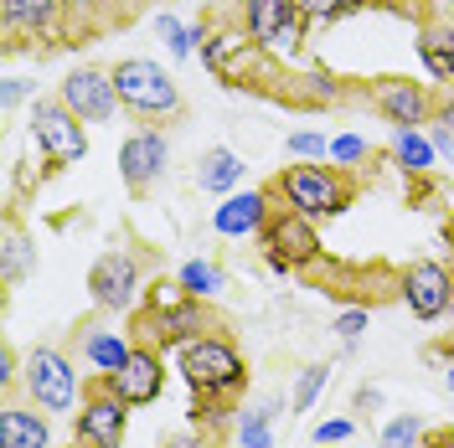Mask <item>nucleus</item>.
Masks as SVG:
<instances>
[{"label": "nucleus", "instance_id": "obj_11", "mask_svg": "<svg viewBox=\"0 0 454 448\" xmlns=\"http://www.w3.org/2000/svg\"><path fill=\"white\" fill-rule=\"evenodd\" d=\"M166 170H170V140L160 129L140 124L135 135H124V144H119V181H124L129 197H150L166 181Z\"/></svg>", "mask_w": 454, "mask_h": 448}, {"label": "nucleus", "instance_id": "obj_9", "mask_svg": "<svg viewBox=\"0 0 454 448\" xmlns=\"http://www.w3.org/2000/svg\"><path fill=\"white\" fill-rule=\"evenodd\" d=\"M243 31H248L274 62H289V57L305 52L310 21L300 16L294 0H243Z\"/></svg>", "mask_w": 454, "mask_h": 448}, {"label": "nucleus", "instance_id": "obj_27", "mask_svg": "<svg viewBox=\"0 0 454 448\" xmlns=\"http://www.w3.org/2000/svg\"><path fill=\"white\" fill-rule=\"evenodd\" d=\"M284 413L279 397H269V402H258V407H238V422H232V433H238V444L243 448H274V418Z\"/></svg>", "mask_w": 454, "mask_h": 448}, {"label": "nucleus", "instance_id": "obj_8", "mask_svg": "<svg viewBox=\"0 0 454 448\" xmlns=\"http://www.w3.org/2000/svg\"><path fill=\"white\" fill-rule=\"evenodd\" d=\"M21 382H27L31 407H42V413H52V418H62V413L78 407V366H73L67 351H57V345H31Z\"/></svg>", "mask_w": 454, "mask_h": 448}, {"label": "nucleus", "instance_id": "obj_45", "mask_svg": "<svg viewBox=\"0 0 454 448\" xmlns=\"http://www.w3.org/2000/svg\"><path fill=\"white\" fill-rule=\"evenodd\" d=\"M450 5H454V0H450Z\"/></svg>", "mask_w": 454, "mask_h": 448}, {"label": "nucleus", "instance_id": "obj_35", "mask_svg": "<svg viewBox=\"0 0 454 448\" xmlns=\"http://www.w3.org/2000/svg\"><path fill=\"white\" fill-rule=\"evenodd\" d=\"M284 150H289L294 160H331V140H325L320 129H294V135L284 140Z\"/></svg>", "mask_w": 454, "mask_h": 448}, {"label": "nucleus", "instance_id": "obj_18", "mask_svg": "<svg viewBox=\"0 0 454 448\" xmlns=\"http://www.w3.org/2000/svg\"><path fill=\"white\" fill-rule=\"evenodd\" d=\"M52 413L27 407V402H5L0 407V448H52Z\"/></svg>", "mask_w": 454, "mask_h": 448}, {"label": "nucleus", "instance_id": "obj_40", "mask_svg": "<svg viewBox=\"0 0 454 448\" xmlns=\"http://www.w3.org/2000/svg\"><path fill=\"white\" fill-rule=\"evenodd\" d=\"M166 448H207V433H201V428H186V433L166 438Z\"/></svg>", "mask_w": 454, "mask_h": 448}, {"label": "nucleus", "instance_id": "obj_17", "mask_svg": "<svg viewBox=\"0 0 454 448\" xmlns=\"http://www.w3.org/2000/svg\"><path fill=\"white\" fill-rule=\"evenodd\" d=\"M104 382H109L129 407H150V402H160V392H166V351H155V345L135 340L129 361L119 366L114 376H104Z\"/></svg>", "mask_w": 454, "mask_h": 448}, {"label": "nucleus", "instance_id": "obj_22", "mask_svg": "<svg viewBox=\"0 0 454 448\" xmlns=\"http://www.w3.org/2000/svg\"><path fill=\"white\" fill-rule=\"evenodd\" d=\"M419 62L434 83H454V27L450 21H424L419 27Z\"/></svg>", "mask_w": 454, "mask_h": 448}, {"label": "nucleus", "instance_id": "obj_32", "mask_svg": "<svg viewBox=\"0 0 454 448\" xmlns=\"http://www.w3.org/2000/svg\"><path fill=\"white\" fill-rule=\"evenodd\" d=\"M377 160V150L367 144V135H336L331 140V166H340V170H362V166H372Z\"/></svg>", "mask_w": 454, "mask_h": 448}, {"label": "nucleus", "instance_id": "obj_26", "mask_svg": "<svg viewBox=\"0 0 454 448\" xmlns=\"http://www.w3.org/2000/svg\"><path fill=\"white\" fill-rule=\"evenodd\" d=\"M176 289L181 294H192V299H223V289H227V274H223V263H212V258H186L181 268H176Z\"/></svg>", "mask_w": 454, "mask_h": 448}, {"label": "nucleus", "instance_id": "obj_42", "mask_svg": "<svg viewBox=\"0 0 454 448\" xmlns=\"http://www.w3.org/2000/svg\"><path fill=\"white\" fill-rule=\"evenodd\" d=\"M434 119H439V124H450V129H454V93H450V98H439V113H434Z\"/></svg>", "mask_w": 454, "mask_h": 448}, {"label": "nucleus", "instance_id": "obj_36", "mask_svg": "<svg viewBox=\"0 0 454 448\" xmlns=\"http://www.w3.org/2000/svg\"><path fill=\"white\" fill-rule=\"evenodd\" d=\"M310 438L320 448H340V444H351V438H356V422H351V418H325V422H315Z\"/></svg>", "mask_w": 454, "mask_h": 448}, {"label": "nucleus", "instance_id": "obj_30", "mask_svg": "<svg viewBox=\"0 0 454 448\" xmlns=\"http://www.w3.org/2000/svg\"><path fill=\"white\" fill-rule=\"evenodd\" d=\"M424 418L419 413H397V418H387V428L377 433V448H424Z\"/></svg>", "mask_w": 454, "mask_h": 448}, {"label": "nucleus", "instance_id": "obj_16", "mask_svg": "<svg viewBox=\"0 0 454 448\" xmlns=\"http://www.w3.org/2000/svg\"><path fill=\"white\" fill-rule=\"evenodd\" d=\"M274 201H279V197H274V186L232 191V197H223V206H212V232H217V237H227V243L258 237V232L269 227V217L279 212Z\"/></svg>", "mask_w": 454, "mask_h": 448}, {"label": "nucleus", "instance_id": "obj_13", "mask_svg": "<svg viewBox=\"0 0 454 448\" xmlns=\"http://www.w3.org/2000/svg\"><path fill=\"white\" fill-rule=\"evenodd\" d=\"M397 299L408 305L413 320H439L454 309V268H444L439 258H419L397 274Z\"/></svg>", "mask_w": 454, "mask_h": 448}, {"label": "nucleus", "instance_id": "obj_15", "mask_svg": "<svg viewBox=\"0 0 454 448\" xmlns=\"http://www.w3.org/2000/svg\"><path fill=\"white\" fill-rule=\"evenodd\" d=\"M263 47H258L254 36L243 31V21L238 27H223V31H207V42H201V67L212 73V78H223L227 88H238L248 73H254V62H263ZM274 62V57H269Z\"/></svg>", "mask_w": 454, "mask_h": 448}, {"label": "nucleus", "instance_id": "obj_14", "mask_svg": "<svg viewBox=\"0 0 454 448\" xmlns=\"http://www.w3.org/2000/svg\"><path fill=\"white\" fill-rule=\"evenodd\" d=\"M57 98L78 113L83 124H104V119H114V113L124 109L119 104V88H114V67H93V62L88 67H73L57 83Z\"/></svg>", "mask_w": 454, "mask_h": 448}, {"label": "nucleus", "instance_id": "obj_38", "mask_svg": "<svg viewBox=\"0 0 454 448\" xmlns=\"http://www.w3.org/2000/svg\"><path fill=\"white\" fill-rule=\"evenodd\" d=\"M428 140H434V150H439V160H450V166H454V129H450V124H439V119H434V124H428Z\"/></svg>", "mask_w": 454, "mask_h": 448}, {"label": "nucleus", "instance_id": "obj_10", "mask_svg": "<svg viewBox=\"0 0 454 448\" xmlns=\"http://www.w3.org/2000/svg\"><path fill=\"white\" fill-rule=\"evenodd\" d=\"M129 402L114 392L109 382L98 376L88 397L78 402V422H73V438L78 448H124V433H129Z\"/></svg>", "mask_w": 454, "mask_h": 448}, {"label": "nucleus", "instance_id": "obj_5", "mask_svg": "<svg viewBox=\"0 0 454 448\" xmlns=\"http://www.w3.org/2000/svg\"><path fill=\"white\" fill-rule=\"evenodd\" d=\"M27 135H31V144L42 150L47 170H67L88 155V124L67 109L62 98H31Z\"/></svg>", "mask_w": 454, "mask_h": 448}, {"label": "nucleus", "instance_id": "obj_43", "mask_svg": "<svg viewBox=\"0 0 454 448\" xmlns=\"http://www.w3.org/2000/svg\"><path fill=\"white\" fill-rule=\"evenodd\" d=\"M424 448H454V433H434V438H424Z\"/></svg>", "mask_w": 454, "mask_h": 448}, {"label": "nucleus", "instance_id": "obj_3", "mask_svg": "<svg viewBox=\"0 0 454 448\" xmlns=\"http://www.w3.org/2000/svg\"><path fill=\"white\" fill-rule=\"evenodd\" d=\"M217 320H212V309L207 299H192V294H166L160 299V283L150 289V305L135 314V340L145 345H155V351H181V345H192L197 336H207Z\"/></svg>", "mask_w": 454, "mask_h": 448}, {"label": "nucleus", "instance_id": "obj_37", "mask_svg": "<svg viewBox=\"0 0 454 448\" xmlns=\"http://www.w3.org/2000/svg\"><path fill=\"white\" fill-rule=\"evenodd\" d=\"M31 98V78H5V83H0V104H5V109H16V104H27Z\"/></svg>", "mask_w": 454, "mask_h": 448}, {"label": "nucleus", "instance_id": "obj_23", "mask_svg": "<svg viewBox=\"0 0 454 448\" xmlns=\"http://www.w3.org/2000/svg\"><path fill=\"white\" fill-rule=\"evenodd\" d=\"M78 351H83V361L98 371V376H114L119 366L129 361V351H135V340L124 336V330H93L88 325L83 340H78Z\"/></svg>", "mask_w": 454, "mask_h": 448}, {"label": "nucleus", "instance_id": "obj_44", "mask_svg": "<svg viewBox=\"0 0 454 448\" xmlns=\"http://www.w3.org/2000/svg\"><path fill=\"white\" fill-rule=\"evenodd\" d=\"M444 387H450V392H454V361L444 366Z\"/></svg>", "mask_w": 454, "mask_h": 448}, {"label": "nucleus", "instance_id": "obj_6", "mask_svg": "<svg viewBox=\"0 0 454 448\" xmlns=\"http://www.w3.org/2000/svg\"><path fill=\"white\" fill-rule=\"evenodd\" d=\"M258 252H263V268H269V274L289 279V274H300V268H315L325 248H320V232H315L310 217L279 206V212L269 217V227L258 232Z\"/></svg>", "mask_w": 454, "mask_h": 448}, {"label": "nucleus", "instance_id": "obj_29", "mask_svg": "<svg viewBox=\"0 0 454 448\" xmlns=\"http://www.w3.org/2000/svg\"><path fill=\"white\" fill-rule=\"evenodd\" d=\"M197 402H192V428H201V433H217V428H227V422H238L232 413V397H212V392H192Z\"/></svg>", "mask_w": 454, "mask_h": 448}, {"label": "nucleus", "instance_id": "obj_34", "mask_svg": "<svg viewBox=\"0 0 454 448\" xmlns=\"http://www.w3.org/2000/svg\"><path fill=\"white\" fill-rule=\"evenodd\" d=\"M367 325H372V309L367 305H346L331 320V330H336V340H340V351H356V340L367 336Z\"/></svg>", "mask_w": 454, "mask_h": 448}, {"label": "nucleus", "instance_id": "obj_20", "mask_svg": "<svg viewBox=\"0 0 454 448\" xmlns=\"http://www.w3.org/2000/svg\"><path fill=\"white\" fill-rule=\"evenodd\" d=\"M284 98L300 104V109H336V104L351 98V88H346V78H336V73L310 67V73H300V78H284Z\"/></svg>", "mask_w": 454, "mask_h": 448}, {"label": "nucleus", "instance_id": "obj_1", "mask_svg": "<svg viewBox=\"0 0 454 448\" xmlns=\"http://www.w3.org/2000/svg\"><path fill=\"white\" fill-rule=\"evenodd\" d=\"M274 197L310 222H320V217L331 222L356 201V175L340 166H325V160H294L274 175Z\"/></svg>", "mask_w": 454, "mask_h": 448}, {"label": "nucleus", "instance_id": "obj_24", "mask_svg": "<svg viewBox=\"0 0 454 448\" xmlns=\"http://www.w3.org/2000/svg\"><path fill=\"white\" fill-rule=\"evenodd\" d=\"M0 16H5V31H27V36H47L62 16V0H0Z\"/></svg>", "mask_w": 454, "mask_h": 448}, {"label": "nucleus", "instance_id": "obj_12", "mask_svg": "<svg viewBox=\"0 0 454 448\" xmlns=\"http://www.w3.org/2000/svg\"><path fill=\"white\" fill-rule=\"evenodd\" d=\"M367 104L393 129H424V124H434V113H439V98L428 93V83H413V78H372Z\"/></svg>", "mask_w": 454, "mask_h": 448}, {"label": "nucleus", "instance_id": "obj_41", "mask_svg": "<svg viewBox=\"0 0 454 448\" xmlns=\"http://www.w3.org/2000/svg\"><path fill=\"white\" fill-rule=\"evenodd\" d=\"M351 402H356V413H377V407H382V392H377V387H356Z\"/></svg>", "mask_w": 454, "mask_h": 448}, {"label": "nucleus", "instance_id": "obj_33", "mask_svg": "<svg viewBox=\"0 0 454 448\" xmlns=\"http://www.w3.org/2000/svg\"><path fill=\"white\" fill-rule=\"evenodd\" d=\"M294 5H300V16H305L310 27H336L346 16H356L367 0H294Z\"/></svg>", "mask_w": 454, "mask_h": 448}, {"label": "nucleus", "instance_id": "obj_19", "mask_svg": "<svg viewBox=\"0 0 454 448\" xmlns=\"http://www.w3.org/2000/svg\"><path fill=\"white\" fill-rule=\"evenodd\" d=\"M243 155L238 150H227V144H212V150H201L197 160V191L201 197H232V191H243Z\"/></svg>", "mask_w": 454, "mask_h": 448}, {"label": "nucleus", "instance_id": "obj_39", "mask_svg": "<svg viewBox=\"0 0 454 448\" xmlns=\"http://www.w3.org/2000/svg\"><path fill=\"white\" fill-rule=\"evenodd\" d=\"M16 376H21V356L5 345V351H0V387L11 392V387H16Z\"/></svg>", "mask_w": 454, "mask_h": 448}, {"label": "nucleus", "instance_id": "obj_7", "mask_svg": "<svg viewBox=\"0 0 454 448\" xmlns=\"http://www.w3.org/2000/svg\"><path fill=\"white\" fill-rule=\"evenodd\" d=\"M145 294H150V289H145L140 252L109 248V252L93 258V268H88V299L104 309V314H129Z\"/></svg>", "mask_w": 454, "mask_h": 448}, {"label": "nucleus", "instance_id": "obj_4", "mask_svg": "<svg viewBox=\"0 0 454 448\" xmlns=\"http://www.w3.org/2000/svg\"><path fill=\"white\" fill-rule=\"evenodd\" d=\"M114 88H119V104L145 119V124H160V119H181L186 113V98L160 62L150 57H124L114 62Z\"/></svg>", "mask_w": 454, "mask_h": 448}, {"label": "nucleus", "instance_id": "obj_28", "mask_svg": "<svg viewBox=\"0 0 454 448\" xmlns=\"http://www.w3.org/2000/svg\"><path fill=\"white\" fill-rule=\"evenodd\" d=\"M207 21H197V27H186V21H176L170 11H160L155 16V36L166 42V52L176 57V62H186V57H197V42H207Z\"/></svg>", "mask_w": 454, "mask_h": 448}, {"label": "nucleus", "instance_id": "obj_2", "mask_svg": "<svg viewBox=\"0 0 454 448\" xmlns=\"http://www.w3.org/2000/svg\"><path fill=\"white\" fill-rule=\"evenodd\" d=\"M181 376H186L192 392L238 397L248 387V361H243L238 340L227 336L223 325H212L207 336H197L192 345H181Z\"/></svg>", "mask_w": 454, "mask_h": 448}, {"label": "nucleus", "instance_id": "obj_25", "mask_svg": "<svg viewBox=\"0 0 454 448\" xmlns=\"http://www.w3.org/2000/svg\"><path fill=\"white\" fill-rule=\"evenodd\" d=\"M434 160H439V150H434V140H428V129H393V166L403 170V175H428L434 170Z\"/></svg>", "mask_w": 454, "mask_h": 448}, {"label": "nucleus", "instance_id": "obj_21", "mask_svg": "<svg viewBox=\"0 0 454 448\" xmlns=\"http://www.w3.org/2000/svg\"><path fill=\"white\" fill-rule=\"evenodd\" d=\"M31 268H36V248H31L21 217H16V212H5V232H0V283H5V289H16Z\"/></svg>", "mask_w": 454, "mask_h": 448}, {"label": "nucleus", "instance_id": "obj_31", "mask_svg": "<svg viewBox=\"0 0 454 448\" xmlns=\"http://www.w3.org/2000/svg\"><path fill=\"white\" fill-rule=\"evenodd\" d=\"M325 382H331V366H305L300 376H294V392H289V407L294 413H310L315 402H320V392H325Z\"/></svg>", "mask_w": 454, "mask_h": 448}]
</instances>
